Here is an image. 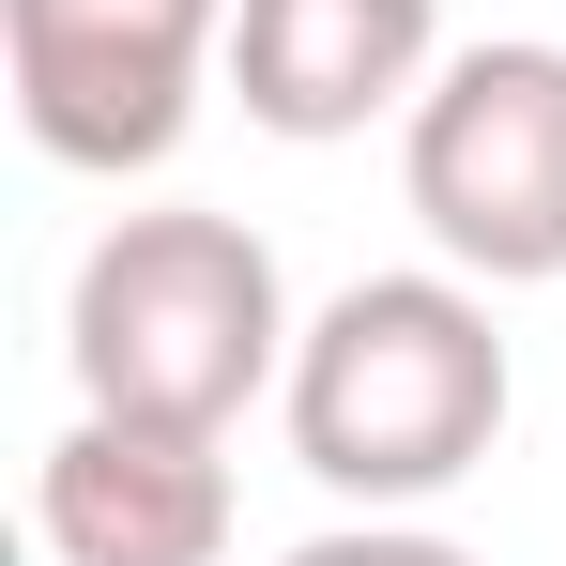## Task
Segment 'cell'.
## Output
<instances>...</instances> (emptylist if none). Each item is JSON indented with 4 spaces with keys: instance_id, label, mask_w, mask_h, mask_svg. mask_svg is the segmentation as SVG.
<instances>
[{
    "instance_id": "obj_2",
    "label": "cell",
    "mask_w": 566,
    "mask_h": 566,
    "mask_svg": "<svg viewBox=\"0 0 566 566\" xmlns=\"http://www.w3.org/2000/svg\"><path fill=\"white\" fill-rule=\"evenodd\" d=\"M291 291L276 245L245 214H123L93 261H77V306H62V353H77V398L93 413H154V429H214L291 382Z\"/></svg>"
},
{
    "instance_id": "obj_1",
    "label": "cell",
    "mask_w": 566,
    "mask_h": 566,
    "mask_svg": "<svg viewBox=\"0 0 566 566\" xmlns=\"http://www.w3.org/2000/svg\"><path fill=\"white\" fill-rule=\"evenodd\" d=\"M291 460L337 505H429L505 444V337L490 291L444 276H353L306 337H291Z\"/></svg>"
},
{
    "instance_id": "obj_7",
    "label": "cell",
    "mask_w": 566,
    "mask_h": 566,
    "mask_svg": "<svg viewBox=\"0 0 566 566\" xmlns=\"http://www.w3.org/2000/svg\"><path fill=\"white\" fill-rule=\"evenodd\" d=\"M291 566H474L460 536H413V521H337V536H306Z\"/></svg>"
},
{
    "instance_id": "obj_6",
    "label": "cell",
    "mask_w": 566,
    "mask_h": 566,
    "mask_svg": "<svg viewBox=\"0 0 566 566\" xmlns=\"http://www.w3.org/2000/svg\"><path fill=\"white\" fill-rule=\"evenodd\" d=\"M444 0H230V93L276 138H368L429 93Z\"/></svg>"
},
{
    "instance_id": "obj_4",
    "label": "cell",
    "mask_w": 566,
    "mask_h": 566,
    "mask_svg": "<svg viewBox=\"0 0 566 566\" xmlns=\"http://www.w3.org/2000/svg\"><path fill=\"white\" fill-rule=\"evenodd\" d=\"M15 46V123L62 169H154L185 154L199 77L230 62V0H0Z\"/></svg>"
},
{
    "instance_id": "obj_5",
    "label": "cell",
    "mask_w": 566,
    "mask_h": 566,
    "mask_svg": "<svg viewBox=\"0 0 566 566\" xmlns=\"http://www.w3.org/2000/svg\"><path fill=\"white\" fill-rule=\"evenodd\" d=\"M31 521L62 566H214L230 552V460H214V429L77 413L31 474Z\"/></svg>"
},
{
    "instance_id": "obj_3",
    "label": "cell",
    "mask_w": 566,
    "mask_h": 566,
    "mask_svg": "<svg viewBox=\"0 0 566 566\" xmlns=\"http://www.w3.org/2000/svg\"><path fill=\"white\" fill-rule=\"evenodd\" d=\"M398 185L460 276L552 291L566 276V46H460L413 93Z\"/></svg>"
}]
</instances>
